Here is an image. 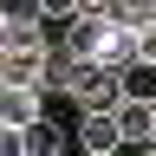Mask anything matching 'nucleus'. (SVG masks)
Segmentation results:
<instances>
[{
    "instance_id": "obj_1",
    "label": "nucleus",
    "mask_w": 156,
    "mask_h": 156,
    "mask_svg": "<svg viewBox=\"0 0 156 156\" xmlns=\"http://www.w3.org/2000/svg\"><path fill=\"white\" fill-rule=\"evenodd\" d=\"M72 98H78V111H124V72H111V65H78Z\"/></svg>"
},
{
    "instance_id": "obj_2",
    "label": "nucleus",
    "mask_w": 156,
    "mask_h": 156,
    "mask_svg": "<svg viewBox=\"0 0 156 156\" xmlns=\"http://www.w3.org/2000/svg\"><path fill=\"white\" fill-rule=\"evenodd\" d=\"M39 20H46V7H33V0L7 7V20H0V46H7V52H52L46 33H39Z\"/></svg>"
},
{
    "instance_id": "obj_3",
    "label": "nucleus",
    "mask_w": 156,
    "mask_h": 156,
    "mask_svg": "<svg viewBox=\"0 0 156 156\" xmlns=\"http://www.w3.org/2000/svg\"><path fill=\"white\" fill-rule=\"evenodd\" d=\"M0 91H46V52H7L0 58Z\"/></svg>"
},
{
    "instance_id": "obj_4",
    "label": "nucleus",
    "mask_w": 156,
    "mask_h": 156,
    "mask_svg": "<svg viewBox=\"0 0 156 156\" xmlns=\"http://www.w3.org/2000/svg\"><path fill=\"white\" fill-rule=\"evenodd\" d=\"M78 136H85V156H117V143H124L117 111H85L78 117Z\"/></svg>"
},
{
    "instance_id": "obj_5",
    "label": "nucleus",
    "mask_w": 156,
    "mask_h": 156,
    "mask_svg": "<svg viewBox=\"0 0 156 156\" xmlns=\"http://www.w3.org/2000/svg\"><path fill=\"white\" fill-rule=\"evenodd\" d=\"M39 117H46L39 91H0V124H7V130H33Z\"/></svg>"
},
{
    "instance_id": "obj_6",
    "label": "nucleus",
    "mask_w": 156,
    "mask_h": 156,
    "mask_svg": "<svg viewBox=\"0 0 156 156\" xmlns=\"http://www.w3.org/2000/svg\"><path fill=\"white\" fill-rule=\"evenodd\" d=\"M98 65H111V72H130V65H143V46H136V33L111 26V39H104V58H98Z\"/></svg>"
},
{
    "instance_id": "obj_7",
    "label": "nucleus",
    "mask_w": 156,
    "mask_h": 156,
    "mask_svg": "<svg viewBox=\"0 0 156 156\" xmlns=\"http://www.w3.org/2000/svg\"><path fill=\"white\" fill-rule=\"evenodd\" d=\"M117 130H124V136H136V143H156V104H130V98H124Z\"/></svg>"
},
{
    "instance_id": "obj_8",
    "label": "nucleus",
    "mask_w": 156,
    "mask_h": 156,
    "mask_svg": "<svg viewBox=\"0 0 156 156\" xmlns=\"http://www.w3.org/2000/svg\"><path fill=\"white\" fill-rule=\"evenodd\" d=\"M117 26L124 33H156V0H124L117 7Z\"/></svg>"
},
{
    "instance_id": "obj_9",
    "label": "nucleus",
    "mask_w": 156,
    "mask_h": 156,
    "mask_svg": "<svg viewBox=\"0 0 156 156\" xmlns=\"http://www.w3.org/2000/svg\"><path fill=\"white\" fill-rule=\"evenodd\" d=\"M72 78H78V58L58 46V52H46V91H72Z\"/></svg>"
},
{
    "instance_id": "obj_10",
    "label": "nucleus",
    "mask_w": 156,
    "mask_h": 156,
    "mask_svg": "<svg viewBox=\"0 0 156 156\" xmlns=\"http://www.w3.org/2000/svg\"><path fill=\"white\" fill-rule=\"evenodd\" d=\"M124 98L130 104H156V65H130L124 72Z\"/></svg>"
},
{
    "instance_id": "obj_11",
    "label": "nucleus",
    "mask_w": 156,
    "mask_h": 156,
    "mask_svg": "<svg viewBox=\"0 0 156 156\" xmlns=\"http://www.w3.org/2000/svg\"><path fill=\"white\" fill-rule=\"evenodd\" d=\"M26 156H58V124L52 117H39V124L26 130Z\"/></svg>"
},
{
    "instance_id": "obj_12",
    "label": "nucleus",
    "mask_w": 156,
    "mask_h": 156,
    "mask_svg": "<svg viewBox=\"0 0 156 156\" xmlns=\"http://www.w3.org/2000/svg\"><path fill=\"white\" fill-rule=\"evenodd\" d=\"M0 156H26V130H7V124H0Z\"/></svg>"
},
{
    "instance_id": "obj_13",
    "label": "nucleus",
    "mask_w": 156,
    "mask_h": 156,
    "mask_svg": "<svg viewBox=\"0 0 156 156\" xmlns=\"http://www.w3.org/2000/svg\"><path fill=\"white\" fill-rule=\"evenodd\" d=\"M136 46H143V65H156V33H136Z\"/></svg>"
},
{
    "instance_id": "obj_14",
    "label": "nucleus",
    "mask_w": 156,
    "mask_h": 156,
    "mask_svg": "<svg viewBox=\"0 0 156 156\" xmlns=\"http://www.w3.org/2000/svg\"><path fill=\"white\" fill-rule=\"evenodd\" d=\"M143 156H156V143H143Z\"/></svg>"
}]
</instances>
